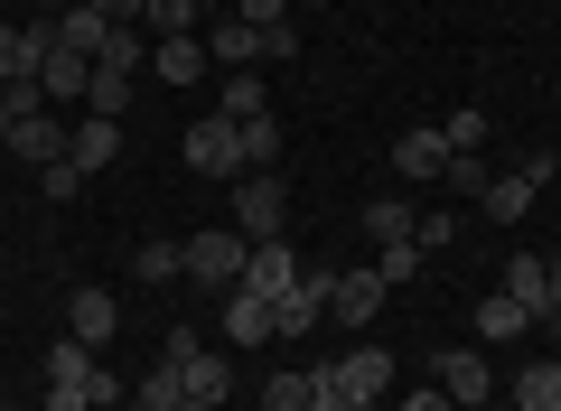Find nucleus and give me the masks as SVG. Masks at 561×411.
Listing matches in <instances>:
<instances>
[{
    "instance_id": "48",
    "label": "nucleus",
    "mask_w": 561,
    "mask_h": 411,
    "mask_svg": "<svg viewBox=\"0 0 561 411\" xmlns=\"http://www.w3.org/2000/svg\"><path fill=\"white\" fill-rule=\"evenodd\" d=\"M0 38H10V20H0Z\"/></svg>"
},
{
    "instance_id": "10",
    "label": "nucleus",
    "mask_w": 561,
    "mask_h": 411,
    "mask_svg": "<svg viewBox=\"0 0 561 411\" xmlns=\"http://www.w3.org/2000/svg\"><path fill=\"white\" fill-rule=\"evenodd\" d=\"M300 272H309V262L290 253V243H253V253H243V281H234V290H253V299H280V290H290Z\"/></svg>"
},
{
    "instance_id": "25",
    "label": "nucleus",
    "mask_w": 561,
    "mask_h": 411,
    "mask_svg": "<svg viewBox=\"0 0 561 411\" xmlns=\"http://www.w3.org/2000/svg\"><path fill=\"white\" fill-rule=\"evenodd\" d=\"M103 38H113L103 10H66V20H57V47H66V57H103Z\"/></svg>"
},
{
    "instance_id": "34",
    "label": "nucleus",
    "mask_w": 561,
    "mask_h": 411,
    "mask_svg": "<svg viewBox=\"0 0 561 411\" xmlns=\"http://www.w3.org/2000/svg\"><path fill=\"white\" fill-rule=\"evenodd\" d=\"M421 262H431V253H421V235H412V243H383V262H375V272H383V290H393V281H412Z\"/></svg>"
},
{
    "instance_id": "15",
    "label": "nucleus",
    "mask_w": 561,
    "mask_h": 411,
    "mask_svg": "<svg viewBox=\"0 0 561 411\" xmlns=\"http://www.w3.org/2000/svg\"><path fill=\"white\" fill-rule=\"evenodd\" d=\"M206 66H262V28L253 20H206Z\"/></svg>"
},
{
    "instance_id": "32",
    "label": "nucleus",
    "mask_w": 561,
    "mask_h": 411,
    "mask_svg": "<svg viewBox=\"0 0 561 411\" xmlns=\"http://www.w3.org/2000/svg\"><path fill=\"white\" fill-rule=\"evenodd\" d=\"M486 178H496V169H486V150H449L440 187H449V196H486Z\"/></svg>"
},
{
    "instance_id": "17",
    "label": "nucleus",
    "mask_w": 561,
    "mask_h": 411,
    "mask_svg": "<svg viewBox=\"0 0 561 411\" xmlns=\"http://www.w3.org/2000/svg\"><path fill=\"white\" fill-rule=\"evenodd\" d=\"M393 169L440 187V169H449V132H402V140H393Z\"/></svg>"
},
{
    "instance_id": "18",
    "label": "nucleus",
    "mask_w": 561,
    "mask_h": 411,
    "mask_svg": "<svg viewBox=\"0 0 561 411\" xmlns=\"http://www.w3.org/2000/svg\"><path fill=\"white\" fill-rule=\"evenodd\" d=\"M150 76L160 84H197L206 76V38H150Z\"/></svg>"
},
{
    "instance_id": "37",
    "label": "nucleus",
    "mask_w": 561,
    "mask_h": 411,
    "mask_svg": "<svg viewBox=\"0 0 561 411\" xmlns=\"http://www.w3.org/2000/svg\"><path fill=\"white\" fill-rule=\"evenodd\" d=\"M309 411H356V402H346V384H337V365L309 374Z\"/></svg>"
},
{
    "instance_id": "13",
    "label": "nucleus",
    "mask_w": 561,
    "mask_h": 411,
    "mask_svg": "<svg viewBox=\"0 0 561 411\" xmlns=\"http://www.w3.org/2000/svg\"><path fill=\"white\" fill-rule=\"evenodd\" d=\"M375 309H383V272H337L328 318H337V328H375Z\"/></svg>"
},
{
    "instance_id": "7",
    "label": "nucleus",
    "mask_w": 561,
    "mask_h": 411,
    "mask_svg": "<svg viewBox=\"0 0 561 411\" xmlns=\"http://www.w3.org/2000/svg\"><path fill=\"white\" fill-rule=\"evenodd\" d=\"M179 159H187V169H197V178H243V140H234V122H197V132H187L179 140Z\"/></svg>"
},
{
    "instance_id": "3",
    "label": "nucleus",
    "mask_w": 561,
    "mask_h": 411,
    "mask_svg": "<svg viewBox=\"0 0 561 411\" xmlns=\"http://www.w3.org/2000/svg\"><path fill=\"white\" fill-rule=\"evenodd\" d=\"M328 290H337V272H300L290 290L272 299V346H290V336H309L328 318Z\"/></svg>"
},
{
    "instance_id": "12",
    "label": "nucleus",
    "mask_w": 561,
    "mask_h": 411,
    "mask_svg": "<svg viewBox=\"0 0 561 411\" xmlns=\"http://www.w3.org/2000/svg\"><path fill=\"white\" fill-rule=\"evenodd\" d=\"M113 328H122V299L84 281V290L66 299V336H76V346H103V336H113Z\"/></svg>"
},
{
    "instance_id": "28",
    "label": "nucleus",
    "mask_w": 561,
    "mask_h": 411,
    "mask_svg": "<svg viewBox=\"0 0 561 411\" xmlns=\"http://www.w3.org/2000/svg\"><path fill=\"white\" fill-rule=\"evenodd\" d=\"M234 140H243V169H280V113L234 122Z\"/></svg>"
},
{
    "instance_id": "31",
    "label": "nucleus",
    "mask_w": 561,
    "mask_h": 411,
    "mask_svg": "<svg viewBox=\"0 0 561 411\" xmlns=\"http://www.w3.org/2000/svg\"><path fill=\"white\" fill-rule=\"evenodd\" d=\"M140 28H150V38H197V0H150Z\"/></svg>"
},
{
    "instance_id": "47",
    "label": "nucleus",
    "mask_w": 561,
    "mask_h": 411,
    "mask_svg": "<svg viewBox=\"0 0 561 411\" xmlns=\"http://www.w3.org/2000/svg\"><path fill=\"white\" fill-rule=\"evenodd\" d=\"M552 299H561V253H552Z\"/></svg>"
},
{
    "instance_id": "21",
    "label": "nucleus",
    "mask_w": 561,
    "mask_h": 411,
    "mask_svg": "<svg viewBox=\"0 0 561 411\" xmlns=\"http://www.w3.org/2000/svg\"><path fill=\"white\" fill-rule=\"evenodd\" d=\"M534 178H515V169H505V178H486V196H478V216H496V225H515V216H534Z\"/></svg>"
},
{
    "instance_id": "5",
    "label": "nucleus",
    "mask_w": 561,
    "mask_h": 411,
    "mask_svg": "<svg viewBox=\"0 0 561 411\" xmlns=\"http://www.w3.org/2000/svg\"><path fill=\"white\" fill-rule=\"evenodd\" d=\"M431 384H440L459 411H486V392H496V365H486L478 346H449V355H431Z\"/></svg>"
},
{
    "instance_id": "42",
    "label": "nucleus",
    "mask_w": 561,
    "mask_h": 411,
    "mask_svg": "<svg viewBox=\"0 0 561 411\" xmlns=\"http://www.w3.org/2000/svg\"><path fill=\"white\" fill-rule=\"evenodd\" d=\"M542 336H552V346H561V299H552V309H542Z\"/></svg>"
},
{
    "instance_id": "40",
    "label": "nucleus",
    "mask_w": 561,
    "mask_h": 411,
    "mask_svg": "<svg viewBox=\"0 0 561 411\" xmlns=\"http://www.w3.org/2000/svg\"><path fill=\"white\" fill-rule=\"evenodd\" d=\"M234 20H253V28H280V20H290V0H234Z\"/></svg>"
},
{
    "instance_id": "24",
    "label": "nucleus",
    "mask_w": 561,
    "mask_h": 411,
    "mask_svg": "<svg viewBox=\"0 0 561 411\" xmlns=\"http://www.w3.org/2000/svg\"><path fill=\"white\" fill-rule=\"evenodd\" d=\"M365 235H375V243H412V235H421V206H402V196H375V206H365Z\"/></svg>"
},
{
    "instance_id": "30",
    "label": "nucleus",
    "mask_w": 561,
    "mask_h": 411,
    "mask_svg": "<svg viewBox=\"0 0 561 411\" xmlns=\"http://www.w3.org/2000/svg\"><path fill=\"white\" fill-rule=\"evenodd\" d=\"M122 103H131V76H122V66H94V84H84V113L122 122Z\"/></svg>"
},
{
    "instance_id": "41",
    "label": "nucleus",
    "mask_w": 561,
    "mask_h": 411,
    "mask_svg": "<svg viewBox=\"0 0 561 411\" xmlns=\"http://www.w3.org/2000/svg\"><path fill=\"white\" fill-rule=\"evenodd\" d=\"M393 411H459V402H449V392H440V384H421V392H402V402H393Z\"/></svg>"
},
{
    "instance_id": "16",
    "label": "nucleus",
    "mask_w": 561,
    "mask_h": 411,
    "mask_svg": "<svg viewBox=\"0 0 561 411\" xmlns=\"http://www.w3.org/2000/svg\"><path fill=\"white\" fill-rule=\"evenodd\" d=\"M66 159H76L84 178H94V169H113V159H122V122H103V113H76V140H66Z\"/></svg>"
},
{
    "instance_id": "2",
    "label": "nucleus",
    "mask_w": 561,
    "mask_h": 411,
    "mask_svg": "<svg viewBox=\"0 0 561 411\" xmlns=\"http://www.w3.org/2000/svg\"><path fill=\"white\" fill-rule=\"evenodd\" d=\"M280 225H290V187H280V169H243L234 178V235L243 243H280Z\"/></svg>"
},
{
    "instance_id": "36",
    "label": "nucleus",
    "mask_w": 561,
    "mask_h": 411,
    "mask_svg": "<svg viewBox=\"0 0 561 411\" xmlns=\"http://www.w3.org/2000/svg\"><path fill=\"white\" fill-rule=\"evenodd\" d=\"M449 243H459V216L449 206H421V253H449Z\"/></svg>"
},
{
    "instance_id": "22",
    "label": "nucleus",
    "mask_w": 561,
    "mask_h": 411,
    "mask_svg": "<svg viewBox=\"0 0 561 411\" xmlns=\"http://www.w3.org/2000/svg\"><path fill=\"white\" fill-rule=\"evenodd\" d=\"M179 402H187V374L160 355V365H150V374L131 384V411H179Z\"/></svg>"
},
{
    "instance_id": "6",
    "label": "nucleus",
    "mask_w": 561,
    "mask_h": 411,
    "mask_svg": "<svg viewBox=\"0 0 561 411\" xmlns=\"http://www.w3.org/2000/svg\"><path fill=\"white\" fill-rule=\"evenodd\" d=\"M243 253H253V243H243L234 225H206V235H187V281H225V290H234Z\"/></svg>"
},
{
    "instance_id": "8",
    "label": "nucleus",
    "mask_w": 561,
    "mask_h": 411,
    "mask_svg": "<svg viewBox=\"0 0 561 411\" xmlns=\"http://www.w3.org/2000/svg\"><path fill=\"white\" fill-rule=\"evenodd\" d=\"M337 384H346V402H356V411L393 402V355H383V346H346L337 355Z\"/></svg>"
},
{
    "instance_id": "29",
    "label": "nucleus",
    "mask_w": 561,
    "mask_h": 411,
    "mask_svg": "<svg viewBox=\"0 0 561 411\" xmlns=\"http://www.w3.org/2000/svg\"><path fill=\"white\" fill-rule=\"evenodd\" d=\"M131 272H140V281H187V243L150 235V243H140V253H131Z\"/></svg>"
},
{
    "instance_id": "46",
    "label": "nucleus",
    "mask_w": 561,
    "mask_h": 411,
    "mask_svg": "<svg viewBox=\"0 0 561 411\" xmlns=\"http://www.w3.org/2000/svg\"><path fill=\"white\" fill-rule=\"evenodd\" d=\"M0 159H10V113H0Z\"/></svg>"
},
{
    "instance_id": "4",
    "label": "nucleus",
    "mask_w": 561,
    "mask_h": 411,
    "mask_svg": "<svg viewBox=\"0 0 561 411\" xmlns=\"http://www.w3.org/2000/svg\"><path fill=\"white\" fill-rule=\"evenodd\" d=\"M169 365H179L187 374V392H197V402H234V365H225V355H206L197 346V328H169Z\"/></svg>"
},
{
    "instance_id": "38",
    "label": "nucleus",
    "mask_w": 561,
    "mask_h": 411,
    "mask_svg": "<svg viewBox=\"0 0 561 411\" xmlns=\"http://www.w3.org/2000/svg\"><path fill=\"white\" fill-rule=\"evenodd\" d=\"M515 178H534V187H552V178H561V150H552V140H542V150H524V159H515Z\"/></svg>"
},
{
    "instance_id": "1",
    "label": "nucleus",
    "mask_w": 561,
    "mask_h": 411,
    "mask_svg": "<svg viewBox=\"0 0 561 411\" xmlns=\"http://www.w3.org/2000/svg\"><path fill=\"white\" fill-rule=\"evenodd\" d=\"M94 355H103V346H76V336L47 355V411H113V402H122V384L94 365Z\"/></svg>"
},
{
    "instance_id": "39",
    "label": "nucleus",
    "mask_w": 561,
    "mask_h": 411,
    "mask_svg": "<svg viewBox=\"0 0 561 411\" xmlns=\"http://www.w3.org/2000/svg\"><path fill=\"white\" fill-rule=\"evenodd\" d=\"M38 187H47V196H76V187H84V169H76V159H47Z\"/></svg>"
},
{
    "instance_id": "27",
    "label": "nucleus",
    "mask_w": 561,
    "mask_h": 411,
    "mask_svg": "<svg viewBox=\"0 0 561 411\" xmlns=\"http://www.w3.org/2000/svg\"><path fill=\"white\" fill-rule=\"evenodd\" d=\"M262 113H272L262 76H253V66H234V76H225V122H262Z\"/></svg>"
},
{
    "instance_id": "43",
    "label": "nucleus",
    "mask_w": 561,
    "mask_h": 411,
    "mask_svg": "<svg viewBox=\"0 0 561 411\" xmlns=\"http://www.w3.org/2000/svg\"><path fill=\"white\" fill-rule=\"evenodd\" d=\"M38 10H47V20H66V10H84V0H38Z\"/></svg>"
},
{
    "instance_id": "19",
    "label": "nucleus",
    "mask_w": 561,
    "mask_h": 411,
    "mask_svg": "<svg viewBox=\"0 0 561 411\" xmlns=\"http://www.w3.org/2000/svg\"><path fill=\"white\" fill-rule=\"evenodd\" d=\"M225 336H234V346H272V299L225 290Z\"/></svg>"
},
{
    "instance_id": "45",
    "label": "nucleus",
    "mask_w": 561,
    "mask_h": 411,
    "mask_svg": "<svg viewBox=\"0 0 561 411\" xmlns=\"http://www.w3.org/2000/svg\"><path fill=\"white\" fill-rule=\"evenodd\" d=\"M197 10H216V20H225V10H234V0H197Z\"/></svg>"
},
{
    "instance_id": "44",
    "label": "nucleus",
    "mask_w": 561,
    "mask_h": 411,
    "mask_svg": "<svg viewBox=\"0 0 561 411\" xmlns=\"http://www.w3.org/2000/svg\"><path fill=\"white\" fill-rule=\"evenodd\" d=\"M179 411H225V402H197V392H187V402H179Z\"/></svg>"
},
{
    "instance_id": "20",
    "label": "nucleus",
    "mask_w": 561,
    "mask_h": 411,
    "mask_svg": "<svg viewBox=\"0 0 561 411\" xmlns=\"http://www.w3.org/2000/svg\"><path fill=\"white\" fill-rule=\"evenodd\" d=\"M505 290H515L524 309H534V328H542V309H552V262H542V253H515V262H505Z\"/></svg>"
},
{
    "instance_id": "26",
    "label": "nucleus",
    "mask_w": 561,
    "mask_h": 411,
    "mask_svg": "<svg viewBox=\"0 0 561 411\" xmlns=\"http://www.w3.org/2000/svg\"><path fill=\"white\" fill-rule=\"evenodd\" d=\"M515 411H561V365H552V355L515 374Z\"/></svg>"
},
{
    "instance_id": "23",
    "label": "nucleus",
    "mask_w": 561,
    "mask_h": 411,
    "mask_svg": "<svg viewBox=\"0 0 561 411\" xmlns=\"http://www.w3.org/2000/svg\"><path fill=\"white\" fill-rule=\"evenodd\" d=\"M38 84H47V103H84V84H94V57H66V47H57V57L38 66Z\"/></svg>"
},
{
    "instance_id": "49",
    "label": "nucleus",
    "mask_w": 561,
    "mask_h": 411,
    "mask_svg": "<svg viewBox=\"0 0 561 411\" xmlns=\"http://www.w3.org/2000/svg\"><path fill=\"white\" fill-rule=\"evenodd\" d=\"M375 411H393V402H375Z\"/></svg>"
},
{
    "instance_id": "33",
    "label": "nucleus",
    "mask_w": 561,
    "mask_h": 411,
    "mask_svg": "<svg viewBox=\"0 0 561 411\" xmlns=\"http://www.w3.org/2000/svg\"><path fill=\"white\" fill-rule=\"evenodd\" d=\"M440 132H449V150H486V113H478V103H459Z\"/></svg>"
},
{
    "instance_id": "9",
    "label": "nucleus",
    "mask_w": 561,
    "mask_h": 411,
    "mask_svg": "<svg viewBox=\"0 0 561 411\" xmlns=\"http://www.w3.org/2000/svg\"><path fill=\"white\" fill-rule=\"evenodd\" d=\"M66 140H76V122L47 103V113H28V122H10V159H28V169H47V159H66Z\"/></svg>"
},
{
    "instance_id": "35",
    "label": "nucleus",
    "mask_w": 561,
    "mask_h": 411,
    "mask_svg": "<svg viewBox=\"0 0 561 411\" xmlns=\"http://www.w3.org/2000/svg\"><path fill=\"white\" fill-rule=\"evenodd\" d=\"M262 411H309V374H272L262 384Z\"/></svg>"
},
{
    "instance_id": "11",
    "label": "nucleus",
    "mask_w": 561,
    "mask_h": 411,
    "mask_svg": "<svg viewBox=\"0 0 561 411\" xmlns=\"http://www.w3.org/2000/svg\"><path fill=\"white\" fill-rule=\"evenodd\" d=\"M47 57H57V20H28V28H10V38H0V84L38 76Z\"/></svg>"
},
{
    "instance_id": "14",
    "label": "nucleus",
    "mask_w": 561,
    "mask_h": 411,
    "mask_svg": "<svg viewBox=\"0 0 561 411\" xmlns=\"http://www.w3.org/2000/svg\"><path fill=\"white\" fill-rule=\"evenodd\" d=\"M515 336H534V309L515 290H486L478 299V346H515Z\"/></svg>"
}]
</instances>
